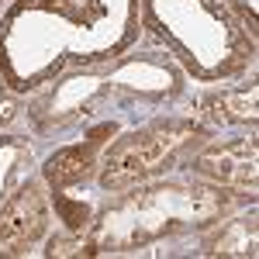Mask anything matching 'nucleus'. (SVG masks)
<instances>
[{
	"instance_id": "obj_1",
	"label": "nucleus",
	"mask_w": 259,
	"mask_h": 259,
	"mask_svg": "<svg viewBox=\"0 0 259 259\" xmlns=\"http://www.w3.org/2000/svg\"><path fill=\"white\" fill-rule=\"evenodd\" d=\"M190 135H194V124H187V121H156L149 128H139L132 135H124L104 156L100 187L104 190H114V194L118 190H128L142 177L156 173L159 162L169 159Z\"/></svg>"
},
{
	"instance_id": "obj_4",
	"label": "nucleus",
	"mask_w": 259,
	"mask_h": 259,
	"mask_svg": "<svg viewBox=\"0 0 259 259\" xmlns=\"http://www.w3.org/2000/svg\"><path fill=\"white\" fill-rule=\"evenodd\" d=\"M97 145H100V139L94 135L87 145H69V149L56 152L52 159L45 162V180H49L56 190L80 183V180L90 173V166H94V152H97Z\"/></svg>"
},
{
	"instance_id": "obj_5",
	"label": "nucleus",
	"mask_w": 259,
	"mask_h": 259,
	"mask_svg": "<svg viewBox=\"0 0 259 259\" xmlns=\"http://www.w3.org/2000/svg\"><path fill=\"white\" fill-rule=\"evenodd\" d=\"M214 256H256V218H239L232 221L218 239L211 242Z\"/></svg>"
},
{
	"instance_id": "obj_3",
	"label": "nucleus",
	"mask_w": 259,
	"mask_h": 259,
	"mask_svg": "<svg viewBox=\"0 0 259 259\" xmlns=\"http://www.w3.org/2000/svg\"><path fill=\"white\" fill-rule=\"evenodd\" d=\"M194 169L225 187H239V190L252 194L256 190V139L211 145L194 159Z\"/></svg>"
},
{
	"instance_id": "obj_6",
	"label": "nucleus",
	"mask_w": 259,
	"mask_h": 259,
	"mask_svg": "<svg viewBox=\"0 0 259 259\" xmlns=\"http://www.w3.org/2000/svg\"><path fill=\"white\" fill-rule=\"evenodd\" d=\"M11 118H14V100H11V94L0 87V124H7Z\"/></svg>"
},
{
	"instance_id": "obj_2",
	"label": "nucleus",
	"mask_w": 259,
	"mask_h": 259,
	"mask_svg": "<svg viewBox=\"0 0 259 259\" xmlns=\"http://www.w3.org/2000/svg\"><path fill=\"white\" fill-rule=\"evenodd\" d=\"M45 228H49V207L41 197V187L28 180L0 211V256L24 252L31 242L45 235Z\"/></svg>"
}]
</instances>
